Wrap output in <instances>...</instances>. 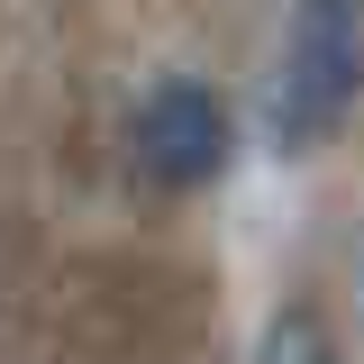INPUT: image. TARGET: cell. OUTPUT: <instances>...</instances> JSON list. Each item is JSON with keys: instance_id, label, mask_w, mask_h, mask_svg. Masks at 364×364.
Returning a JSON list of instances; mask_svg holds the SVG:
<instances>
[{"instance_id": "6da1fadb", "label": "cell", "mask_w": 364, "mask_h": 364, "mask_svg": "<svg viewBox=\"0 0 364 364\" xmlns=\"http://www.w3.org/2000/svg\"><path fill=\"white\" fill-rule=\"evenodd\" d=\"M355 100H364V0H291L264 82V136L282 155H310L355 119Z\"/></svg>"}, {"instance_id": "7a4b0ae2", "label": "cell", "mask_w": 364, "mask_h": 364, "mask_svg": "<svg viewBox=\"0 0 364 364\" xmlns=\"http://www.w3.org/2000/svg\"><path fill=\"white\" fill-rule=\"evenodd\" d=\"M128 155L136 173L155 182V191H200V182L228 173V155H237V128H228V100L200 73H164V82H146L128 119Z\"/></svg>"}, {"instance_id": "3957f363", "label": "cell", "mask_w": 364, "mask_h": 364, "mask_svg": "<svg viewBox=\"0 0 364 364\" xmlns=\"http://www.w3.org/2000/svg\"><path fill=\"white\" fill-rule=\"evenodd\" d=\"M255 364H346V355H337V328L310 301H282L264 318V337H255Z\"/></svg>"}]
</instances>
